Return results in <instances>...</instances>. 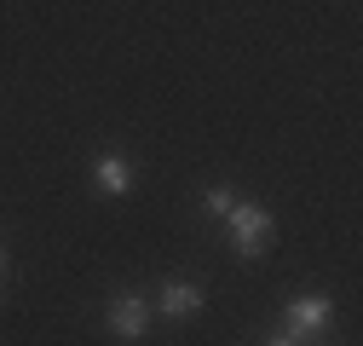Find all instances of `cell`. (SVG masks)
Wrapping results in <instances>:
<instances>
[{"label":"cell","mask_w":363,"mask_h":346,"mask_svg":"<svg viewBox=\"0 0 363 346\" xmlns=\"http://www.w3.org/2000/svg\"><path fill=\"white\" fill-rule=\"evenodd\" d=\"M110 335L116 340H139L145 335V300L139 294H116L110 300Z\"/></svg>","instance_id":"cell-4"},{"label":"cell","mask_w":363,"mask_h":346,"mask_svg":"<svg viewBox=\"0 0 363 346\" xmlns=\"http://www.w3.org/2000/svg\"><path fill=\"white\" fill-rule=\"evenodd\" d=\"M202 300H208V294H202L196 283H185V277H173V283H162V312H167L173 323H185V318H196V312H202Z\"/></svg>","instance_id":"cell-3"},{"label":"cell","mask_w":363,"mask_h":346,"mask_svg":"<svg viewBox=\"0 0 363 346\" xmlns=\"http://www.w3.org/2000/svg\"><path fill=\"white\" fill-rule=\"evenodd\" d=\"M0 277H6V248H0Z\"/></svg>","instance_id":"cell-7"},{"label":"cell","mask_w":363,"mask_h":346,"mask_svg":"<svg viewBox=\"0 0 363 346\" xmlns=\"http://www.w3.org/2000/svg\"><path fill=\"white\" fill-rule=\"evenodd\" d=\"M329 318H335V306L323 294H300V300H289V312H283V323H277V335H271V346H300V340H317L329 329Z\"/></svg>","instance_id":"cell-1"},{"label":"cell","mask_w":363,"mask_h":346,"mask_svg":"<svg viewBox=\"0 0 363 346\" xmlns=\"http://www.w3.org/2000/svg\"><path fill=\"white\" fill-rule=\"evenodd\" d=\"M225 225H231V248H237V260H259V254L271 248V231H277V220H271L259 202H231Z\"/></svg>","instance_id":"cell-2"},{"label":"cell","mask_w":363,"mask_h":346,"mask_svg":"<svg viewBox=\"0 0 363 346\" xmlns=\"http://www.w3.org/2000/svg\"><path fill=\"white\" fill-rule=\"evenodd\" d=\"M231 202H237V191H231V185H208V191H202V208H208V213H219V220L231 213Z\"/></svg>","instance_id":"cell-6"},{"label":"cell","mask_w":363,"mask_h":346,"mask_svg":"<svg viewBox=\"0 0 363 346\" xmlns=\"http://www.w3.org/2000/svg\"><path fill=\"white\" fill-rule=\"evenodd\" d=\"M93 179H99L104 196H127V191H133V167H127L121 156H99V162H93Z\"/></svg>","instance_id":"cell-5"}]
</instances>
